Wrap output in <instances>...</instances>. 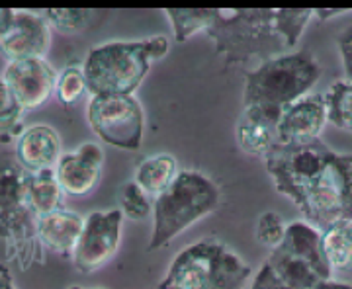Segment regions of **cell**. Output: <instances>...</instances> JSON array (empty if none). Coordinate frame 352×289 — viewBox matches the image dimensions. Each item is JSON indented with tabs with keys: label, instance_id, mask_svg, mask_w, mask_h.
I'll use <instances>...</instances> for the list:
<instances>
[{
	"label": "cell",
	"instance_id": "5b68a950",
	"mask_svg": "<svg viewBox=\"0 0 352 289\" xmlns=\"http://www.w3.org/2000/svg\"><path fill=\"white\" fill-rule=\"evenodd\" d=\"M252 268L227 244L204 239L176 254L159 289H245Z\"/></svg>",
	"mask_w": 352,
	"mask_h": 289
},
{
	"label": "cell",
	"instance_id": "d4e9b609",
	"mask_svg": "<svg viewBox=\"0 0 352 289\" xmlns=\"http://www.w3.org/2000/svg\"><path fill=\"white\" fill-rule=\"evenodd\" d=\"M45 18V22L50 24V27H55L61 34H76L82 32L92 16L94 10H85V8H50L43 10L41 14Z\"/></svg>",
	"mask_w": 352,
	"mask_h": 289
},
{
	"label": "cell",
	"instance_id": "e0dca14e",
	"mask_svg": "<svg viewBox=\"0 0 352 289\" xmlns=\"http://www.w3.org/2000/svg\"><path fill=\"white\" fill-rule=\"evenodd\" d=\"M266 264L272 268V272L284 284H288L289 288L294 289H314L319 284L327 281L309 262L302 260L300 256H294L292 252L284 251L280 246L270 252Z\"/></svg>",
	"mask_w": 352,
	"mask_h": 289
},
{
	"label": "cell",
	"instance_id": "4fadbf2b",
	"mask_svg": "<svg viewBox=\"0 0 352 289\" xmlns=\"http://www.w3.org/2000/svg\"><path fill=\"white\" fill-rule=\"evenodd\" d=\"M104 166V154L96 143H87L73 154L59 159L55 174L69 196H87L98 186Z\"/></svg>",
	"mask_w": 352,
	"mask_h": 289
},
{
	"label": "cell",
	"instance_id": "ac0fdd59",
	"mask_svg": "<svg viewBox=\"0 0 352 289\" xmlns=\"http://www.w3.org/2000/svg\"><path fill=\"white\" fill-rule=\"evenodd\" d=\"M25 201L38 219L61 209L63 188L57 180L55 170L25 174Z\"/></svg>",
	"mask_w": 352,
	"mask_h": 289
},
{
	"label": "cell",
	"instance_id": "4316f807",
	"mask_svg": "<svg viewBox=\"0 0 352 289\" xmlns=\"http://www.w3.org/2000/svg\"><path fill=\"white\" fill-rule=\"evenodd\" d=\"M55 92H57V100L63 106H73L87 92V78H85L82 69H76V67L65 69L61 76L57 78Z\"/></svg>",
	"mask_w": 352,
	"mask_h": 289
},
{
	"label": "cell",
	"instance_id": "9c48e42d",
	"mask_svg": "<svg viewBox=\"0 0 352 289\" xmlns=\"http://www.w3.org/2000/svg\"><path fill=\"white\" fill-rule=\"evenodd\" d=\"M124 213L122 209L94 211L87 217L82 237L73 254V264L78 272L90 274L106 264L118 252L122 239Z\"/></svg>",
	"mask_w": 352,
	"mask_h": 289
},
{
	"label": "cell",
	"instance_id": "277c9868",
	"mask_svg": "<svg viewBox=\"0 0 352 289\" xmlns=\"http://www.w3.org/2000/svg\"><path fill=\"white\" fill-rule=\"evenodd\" d=\"M168 53V41L155 36L141 41H112L88 53L82 73L92 96H133L151 65Z\"/></svg>",
	"mask_w": 352,
	"mask_h": 289
},
{
	"label": "cell",
	"instance_id": "603a6c76",
	"mask_svg": "<svg viewBox=\"0 0 352 289\" xmlns=\"http://www.w3.org/2000/svg\"><path fill=\"white\" fill-rule=\"evenodd\" d=\"M166 16L175 30V39L182 43L194 34L206 32L210 22V8H168Z\"/></svg>",
	"mask_w": 352,
	"mask_h": 289
},
{
	"label": "cell",
	"instance_id": "d6a6232c",
	"mask_svg": "<svg viewBox=\"0 0 352 289\" xmlns=\"http://www.w3.org/2000/svg\"><path fill=\"white\" fill-rule=\"evenodd\" d=\"M0 289H16L8 272H0Z\"/></svg>",
	"mask_w": 352,
	"mask_h": 289
},
{
	"label": "cell",
	"instance_id": "cb8c5ba5",
	"mask_svg": "<svg viewBox=\"0 0 352 289\" xmlns=\"http://www.w3.org/2000/svg\"><path fill=\"white\" fill-rule=\"evenodd\" d=\"M24 112L22 104L14 96L12 90L8 89V84L0 80V139L2 141H10V137L20 133Z\"/></svg>",
	"mask_w": 352,
	"mask_h": 289
},
{
	"label": "cell",
	"instance_id": "8992f818",
	"mask_svg": "<svg viewBox=\"0 0 352 289\" xmlns=\"http://www.w3.org/2000/svg\"><path fill=\"white\" fill-rule=\"evenodd\" d=\"M219 189L208 176L196 170H180L175 182L155 198V225L147 248L159 251L188 227L217 209Z\"/></svg>",
	"mask_w": 352,
	"mask_h": 289
},
{
	"label": "cell",
	"instance_id": "836d02e7",
	"mask_svg": "<svg viewBox=\"0 0 352 289\" xmlns=\"http://www.w3.org/2000/svg\"><path fill=\"white\" fill-rule=\"evenodd\" d=\"M71 289H82V288H71Z\"/></svg>",
	"mask_w": 352,
	"mask_h": 289
},
{
	"label": "cell",
	"instance_id": "8fae6325",
	"mask_svg": "<svg viewBox=\"0 0 352 289\" xmlns=\"http://www.w3.org/2000/svg\"><path fill=\"white\" fill-rule=\"evenodd\" d=\"M325 122H329L325 94H307L282 112L276 124L278 143L298 145L315 141Z\"/></svg>",
	"mask_w": 352,
	"mask_h": 289
},
{
	"label": "cell",
	"instance_id": "9a60e30c",
	"mask_svg": "<svg viewBox=\"0 0 352 289\" xmlns=\"http://www.w3.org/2000/svg\"><path fill=\"white\" fill-rule=\"evenodd\" d=\"M85 223L87 219H82L78 213L59 209V211L39 217L36 231H38L39 240L45 246H50L51 251L59 252L63 256H71L75 254L76 244L82 237Z\"/></svg>",
	"mask_w": 352,
	"mask_h": 289
},
{
	"label": "cell",
	"instance_id": "7402d4cb",
	"mask_svg": "<svg viewBox=\"0 0 352 289\" xmlns=\"http://www.w3.org/2000/svg\"><path fill=\"white\" fill-rule=\"evenodd\" d=\"M327 119L352 133V82H337L325 92Z\"/></svg>",
	"mask_w": 352,
	"mask_h": 289
},
{
	"label": "cell",
	"instance_id": "f1b7e54d",
	"mask_svg": "<svg viewBox=\"0 0 352 289\" xmlns=\"http://www.w3.org/2000/svg\"><path fill=\"white\" fill-rule=\"evenodd\" d=\"M251 289H294L289 288L288 284H284L280 277L272 272V268L268 264H264L261 268V272L256 274V277L252 279Z\"/></svg>",
	"mask_w": 352,
	"mask_h": 289
},
{
	"label": "cell",
	"instance_id": "ffe728a7",
	"mask_svg": "<svg viewBox=\"0 0 352 289\" xmlns=\"http://www.w3.org/2000/svg\"><path fill=\"white\" fill-rule=\"evenodd\" d=\"M176 176H178V168H176L175 157L161 152V154H155L139 164L138 172H135V182L149 196L159 198L164 189L175 182Z\"/></svg>",
	"mask_w": 352,
	"mask_h": 289
},
{
	"label": "cell",
	"instance_id": "83f0119b",
	"mask_svg": "<svg viewBox=\"0 0 352 289\" xmlns=\"http://www.w3.org/2000/svg\"><path fill=\"white\" fill-rule=\"evenodd\" d=\"M286 229L288 225L284 223V219L280 215L274 211H266L256 221V240L266 248L274 251L286 237Z\"/></svg>",
	"mask_w": 352,
	"mask_h": 289
},
{
	"label": "cell",
	"instance_id": "2e32d148",
	"mask_svg": "<svg viewBox=\"0 0 352 289\" xmlns=\"http://www.w3.org/2000/svg\"><path fill=\"white\" fill-rule=\"evenodd\" d=\"M280 248L292 252L294 256H300L302 260L309 262L327 281L333 279V270H331L325 251H323V233L319 229H315L314 225H309L307 221L289 223Z\"/></svg>",
	"mask_w": 352,
	"mask_h": 289
},
{
	"label": "cell",
	"instance_id": "d6986e66",
	"mask_svg": "<svg viewBox=\"0 0 352 289\" xmlns=\"http://www.w3.org/2000/svg\"><path fill=\"white\" fill-rule=\"evenodd\" d=\"M235 135L241 149L251 157H266L278 143L276 126L266 122L261 115L245 110L237 122Z\"/></svg>",
	"mask_w": 352,
	"mask_h": 289
},
{
	"label": "cell",
	"instance_id": "52a82bcc",
	"mask_svg": "<svg viewBox=\"0 0 352 289\" xmlns=\"http://www.w3.org/2000/svg\"><path fill=\"white\" fill-rule=\"evenodd\" d=\"M88 122L92 131L112 147L127 151L141 147L145 115L135 96H92Z\"/></svg>",
	"mask_w": 352,
	"mask_h": 289
},
{
	"label": "cell",
	"instance_id": "f546056e",
	"mask_svg": "<svg viewBox=\"0 0 352 289\" xmlns=\"http://www.w3.org/2000/svg\"><path fill=\"white\" fill-rule=\"evenodd\" d=\"M339 49L342 55V67H344V75L352 82V25H349L339 36Z\"/></svg>",
	"mask_w": 352,
	"mask_h": 289
},
{
	"label": "cell",
	"instance_id": "484cf974",
	"mask_svg": "<svg viewBox=\"0 0 352 289\" xmlns=\"http://www.w3.org/2000/svg\"><path fill=\"white\" fill-rule=\"evenodd\" d=\"M149 198L151 196L135 180L127 182L122 189V213L133 221H143L153 211V203Z\"/></svg>",
	"mask_w": 352,
	"mask_h": 289
},
{
	"label": "cell",
	"instance_id": "3957f363",
	"mask_svg": "<svg viewBox=\"0 0 352 289\" xmlns=\"http://www.w3.org/2000/svg\"><path fill=\"white\" fill-rule=\"evenodd\" d=\"M321 73V65L309 51L268 59L245 76L243 110L276 126L282 112L307 96Z\"/></svg>",
	"mask_w": 352,
	"mask_h": 289
},
{
	"label": "cell",
	"instance_id": "30bf717a",
	"mask_svg": "<svg viewBox=\"0 0 352 289\" xmlns=\"http://www.w3.org/2000/svg\"><path fill=\"white\" fill-rule=\"evenodd\" d=\"M24 110H36L50 100L57 78L43 59H20L8 63L2 78Z\"/></svg>",
	"mask_w": 352,
	"mask_h": 289
},
{
	"label": "cell",
	"instance_id": "44dd1931",
	"mask_svg": "<svg viewBox=\"0 0 352 289\" xmlns=\"http://www.w3.org/2000/svg\"><path fill=\"white\" fill-rule=\"evenodd\" d=\"M323 251L335 272L352 268V221H337L323 231Z\"/></svg>",
	"mask_w": 352,
	"mask_h": 289
},
{
	"label": "cell",
	"instance_id": "1f68e13d",
	"mask_svg": "<svg viewBox=\"0 0 352 289\" xmlns=\"http://www.w3.org/2000/svg\"><path fill=\"white\" fill-rule=\"evenodd\" d=\"M314 289H352V288L351 286H346V284H340V281H333V279H329V281H323V284H319V286Z\"/></svg>",
	"mask_w": 352,
	"mask_h": 289
},
{
	"label": "cell",
	"instance_id": "6da1fadb",
	"mask_svg": "<svg viewBox=\"0 0 352 289\" xmlns=\"http://www.w3.org/2000/svg\"><path fill=\"white\" fill-rule=\"evenodd\" d=\"M264 163L274 188L294 201L309 225L323 233L337 221H352V154L331 151L315 139L276 143Z\"/></svg>",
	"mask_w": 352,
	"mask_h": 289
},
{
	"label": "cell",
	"instance_id": "7c38bea8",
	"mask_svg": "<svg viewBox=\"0 0 352 289\" xmlns=\"http://www.w3.org/2000/svg\"><path fill=\"white\" fill-rule=\"evenodd\" d=\"M50 47V24L43 16L14 12L8 30L0 36V53L12 63L20 59H43Z\"/></svg>",
	"mask_w": 352,
	"mask_h": 289
},
{
	"label": "cell",
	"instance_id": "5bb4252c",
	"mask_svg": "<svg viewBox=\"0 0 352 289\" xmlns=\"http://www.w3.org/2000/svg\"><path fill=\"white\" fill-rule=\"evenodd\" d=\"M16 159L28 174L53 170L61 159L59 135L47 126L25 129L16 143Z\"/></svg>",
	"mask_w": 352,
	"mask_h": 289
},
{
	"label": "cell",
	"instance_id": "4dcf8cb0",
	"mask_svg": "<svg viewBox=\"0 0 352 289\" xmlns=\"http://www.w3.org/2000/svg\"><path fill=\"white\" fill-rule=\"evenodd\" d=\"M14 10H8V8H0V36L8 30V25L12 22Z\"/></svg>",
	"mask_w": 352,
	"mask_h": 289
},
{
	"label": "cell",
	"instance_id": "7a4b0ae2",
	"mask_svg": "<svg viewBox=\"0 0 352 289\" xmlns=\"http://www.w3.org/2000/svg\"><path fill=\"white\" fill-rule=\"evenodd\" d=\"M311 14L309 8H210L206 34L227 63L256 57L264 63L300 41Z\"/></svg>",
	"mask_w": 352,
	"mask_h": 289
},
{
	"label": "cell",
	"instance_id": "ba28073f",
	"mask_svg": "<svg viewBox=\"0 0 352 289\" xmlns=\"http://www.w3.org/2000/svg\"><path fill=\"white\" fill-rule=\"evenodd\" d=\"M25 174L20 164L0 157V239L28 240L38 233V217L25 201Z\"/></svg>",
	"mask_w": 352,
	"mask_h": 289
}]
</instances>
